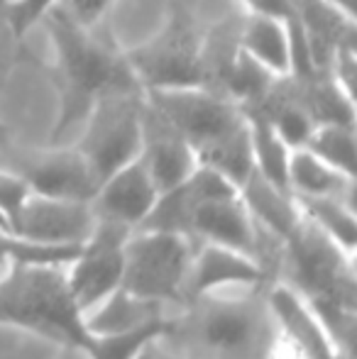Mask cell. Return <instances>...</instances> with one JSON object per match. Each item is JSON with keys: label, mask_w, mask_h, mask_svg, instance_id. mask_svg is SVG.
<instances>
[{"label": "cell", "mask_w": 357, "mask_h": 359, "mask_svg": "<svg viewBox=\"0 0 357 359\" xmlns=\"http://www.w3.org/2000/svg\"><path fill=\"white\" fill-rule=\"evenodd\" d=\"M267 301L276 327L299 347L306 359H355L335 347L325 327L316 320L314 313L289 286L274 281L267 291Z\"/></svg>", "instance_id": "16"}, {"label": "cell", "mask_w": 357, "mask_h": 359, "mask_svg": "<svg viewBox=\"0 0 357 359\" xmlns=\"http://www.w3.org/2000/svg\"><path fill=\"white\" fill-rule=\"evenodd\" d=\"M144 98L184 135L196 156L248 125L238 103L201 86L144 90Z\"/></svg>", "instance_id": "8"}, {"label": "cell", "mask_w": 357, "mask_h": 359, "mask_svg": "<svg viewBox=\"0 0 357 359\" xmlns=\"http://www.w3.org/2000/svg\"><path fill=\"white\" fill-rule=\"evenodd\" d=\"M276 281L306 303L343 355L355 357L357 271L353 255L301 215L296 230L284 240Z\"/></svg>", "instance_id": "2"}, {"label": "cell", "mask_w": 357, "mask_h": 359, "mask_svg": "<svg viewBox=\"0 0 357 359\" xmlns=\"http://www.w3.org/2000/svg\"><path fill=\"white\" fill-rule=\"evenodd\" d=\"M260 359H306V357L301 355L299 347H296L294 342H291L289 337L276 327L274 335H271V340H269V345H267V350L262 352V357Z\"/></svg>", "instance_id": "29"}, {"label": "cell", "mask_w": 357, "mask_h": 359, "mask_svg": "<svg viewBox=\"0 0 357 359\" xmlns=\"http://www.w3.org/2000/svg\"><path fill=\"white\" fill-rule=\"evenodd\" d=\"M289 191L296 198H318V196L355 198V179L335 171L309 149H291Z\"/></svg>", "instance_id": "21"}, {"label": "cell", "mask_w": 357, "mask_h": 359, "mask_svg": "<svg viewBox=\"0 0 357 359\" xmlns=\"http://www.w3.org/2000/svg\"><path fill=\"white\" fill-rule=\"evenodd\" d=\"M157 196V186L137 156L100 181L90 198V208L98 220H113L135 230L152 210Z\"/></svg>", "instance_id": "13"}, {"label": "cell", "mask_w": 357, "mask_h": 359, "mask_svg": "<svg viewBox=\"0 0 357 359\" xmlns=\"http://www.w3.org/2000/svg\"><path fill=\"white\" fill-rule=\"evenodd\" d=\"M42 22L54 47L57 120L52 144H62V140L83 123L98 95L115 88H140V83L125 62L123 49L100 39L95 27L79 25L59 5L44 15Z\"/></svg>", "instance_id": "3"}, {"label": "cell", "mask_w": 357, "mask_h": 359, "mask_svg": "<svg viewBox=\"0 0 357 359\" xmlns=\"http://www.w3.org/2000/svg\"><path fill=\"white\" fill-rule=\"evenodd\" d=\"M240 22H243V15L233 13L210 27H203V39H201L198 86L215 95H223V98H228L230 76H233L240 54H243Z\"/></svg>", "instance_id": "17"}, {"label": "cell", "mask_w": 357, "mask_h": 359, "mask_svg": "<svg viewBox=\"0 0 357 359\" xmlns=\"http://www.w3.org/2000/svg\"><path fill=\"white\" fill-rule=\"evenodd\" d=\"M95 225L88 201L29 194L13 225V235L39 245H83Z\"/></svg>", "instance_id": "11"}, {"label": "cell", "mask_w": 357, "mask_h": 359, "mask_svg": "<svg viewBox=\"0 0 357 359\" xmlns=\"http://www.w3.org/2000/svg\"><path fill=\"white\" fill-rule=\"evenodd\" d=\"M142 88L105 90L93 100L81 123V137L74 147L88 161L98 184L120 166L137 159L142 142Z\"/></svg>", "instance_id": "6"}, {"label": "cell", "mask_w": 357, "mask_h": 359, "mask_svg": "<svg viewBox=\"0 0 357 359\" xmlns=\"http://www.w3.org/2000/svg\"><path fill=\"white\" fill-rule=\"evenodd\" d=\"M5 5H8V0H3V8H5ZM0 13H3V10H0Z\"/></svg>", "instance_id": "34"}, {"label": "cell", "mask_w": 357, "mask_h": 359, "mask_svg": "<svg viewBox=\"0 0 357 359\" xmlns=\"http://www.w3.org/2000/svg\"><path fill=\"white\" fill-rule=\"evenodd\" d=\"M137 156L149 171L159 194L181 184L198 166L184 135L147 98L142 108V142Z\"/></svg>", "instance_id": "12"}, {"label": "cell", "mask_w": 357, "mask_h": 359, "mask_svg": "<svg viewBox=\"0 0 357 359\" xmlns=\"http://www.w3.org/2000/svg\"><path fill=\"white\" fill-rule=\"evenodd\" d=\"M29 194H32L29 186L25 184L15 171L0 169V215H3V220L10 232H13L15 220H18L20 210H22V205Z\"/></svg>", "instance_id": "27"}, {"label": "cell", "mask_w": 357, "mask_h": 359, "mask_svg": "<svg viewBox=\"0 0 357 359\" xmlns=\"http://www.w3.org/2000/svg\"><path fill=\"white\" fill-rule=\"evenodd\" d=\"M243 113H245L248 130H250L255 171L262 174L264 179L271 181L274 186L289 191V154H291V149L281 142L276 130L271 128V123L260 113V110L243 108Z\"/></svg>", "instance_id": "23"}, {"label": "cell", "mask_w": 357, "mask_h": 359, "mask_svg": "<svg viewBox=\"0 0 357 359\" xmlns=\"http://www.w3.org/2000/svg\"><path fill=\"white\" fill-rule=\"evenodd\" d=\"M191 237L196 242L228 247L250 259L257 257V225L240 194L203 201L191 220Z\"/></svg>", "instance_id": "15"}, {"label": "cell", "mask_w": 357, "mask_h": 359, "mask_svg": "<svg viewBox=\"0 0 357 359\" xmlns=\"http://www.w3.org/2000/svg\"><path fill=\"white\" fill-rule=\"evenodd\" d=\"M3 269H5V266H0V271H3Z\"/></svg>", "instance_id": "36"}, {"label": "cell", "mask_w": 357, "mask_h": 359, "mask_svg": "<svg viewBox=\"0 0 357 359\" xmlns=\"http://www.w3.org/2000/svg\"><path fill=\"white\" fill-rule=\"evenodd\" d=\"M203 27L189 8L174 5L154 37L123 49L125 62L142 90L198 86V54Z\"/></svg>", "instance_id": "7"}, {"label": "cell", "mask_w": 357, "mask_h": 359, "mask_svg": "<svg viewBox=\"0 0 357 359\" xmlns=\"http://www.w3.org/2000/svg\"><path fill=\"white\" fill-rule=\"evenodd\" d=\"M0 325L20 327L81 352H88L93 342L69 296L67 264L10 262L0 271Z\"/></svg>", "instance_id": "4"}, {"label": "cell", "mask_w": 357, "mask_h": 359, "mask_svg": "<svg viewBox=\"0 0 357 359\" xmlns=\"http://www.w3.org/2000/svg\"><path fill=\"white\" fill-rule=\"evenodd\" d=\"M0 10H3V0H0Z\"/></svg>", "instance_id": "35"}, {"label": "cell", "mask_w": 357, "mask_h": 359, "mask_svg": "<svg viewBox=\"0 0 357 359\" xmlns=\"http://www.w3.org/2000/svg\"><path fill=\"white\" fill-rule=\"evenodd\" d=\"M59 0H13L3 8V20L8 25L10 34L15 39H22L34 25L42 22V18L57 5Z\"/></svg>", "instance_id": "26"}, {"label": "cell", "mask_w": 357, "mask_h": 359, "mask_svg": "<svg viewBox=\"0 0 357 359\" xmlns=\"http://www.w3.org/2000/svg\"><path fill=\"white\" fill-rule=\"evenodd\" d=\"M164 325H167V318L135 330L118 332V335H93L86 355L88 359H137L154 337L162 335Z\"/></svg>", "instance_id": "25"}, {"label": "cell", "mask_w": 357, "mask_h": 359, "mask_svg": "<svg viewBox=\"0 0 357 359\" xmlns=\"http://www.w3.org/2000/svg\"><path fill=\"white\" fill-rule=\"evenodd\" d=\"M8 142H10V133H8V128L0 123V147H5Z\"/></svg>", "instance_id": "32"}, {"label": "cell", "mask_w": 357, "mask_h": 359, "mask_svg": "<svg viewBox=\"0 0 357 359\" xmlns=\"http://www.w3.org/2000/svg\"><path fill=\"white\" fill-rule=\"evenodd\" d=\"M301 149H309L321 161L333 166L335 171L355 179L357 176V140H355V125L343 123H325L316 125L311 133L309 142Z\"/></svg>", "instance_id": "24"}, {"label": "cell", "mask_w": 357, "mask_h": 359, "mask_svg": "<svg viewBox=\"0 0 357 359\" xmlns=\"http://www.w3.org/2000/svg\"><path fill=\"white\" fill-rule=\"evenodd\" d=\"M325 3H330L338 13H343L345 18L355 20V0H325Z\"/></svg>", "instance_id": "31"}, {"label": "cell", "mask_w": 357, "mask_h": 359, "mask_svg": "<svg viewBox=\"0 0 357 359\" xmlns=\"http://www.w3.org/2000/svg\"><path fill=\"white\" fill-rule=\"evenodd\" d=\"M167 316V308L159 303L144 301L125 288H115L105 301H100L93 311L83 316V325L90 335H118L162 320Z\"/></svg>", "instance_id": "20"}, {"label": "cell", "mask_w": 357, "mask_h": 359, "mask_svg": "<svg viewBox=\"0 0 357 359\" xmlns=\"http://www.w3.org/2000/svg\"><path fill=\"white\" fill-rule=\"evenodd\" d=\"M113 0H59V8L83 27H95L105 18Z\"/></svg>", "instance_id": "28"}, {"label": "cell", "mask_w": 357, "mask_h": 359, "mask_svg": "<svg viewBox=\"0 0 357 359\" xmlns=\"http://www.w3.org/2000/svg\"><path fill=\"white\" fill-rule=\"evenodd\" d=\"M267 291L269 286H248L243 293L191 298L167 316L159 340L186 359H260L276 330Z\"/></svg>", "instance_id": "1"}, {"label": "cell", "mask_w": 357, "mask_h": 359, "mask_svg": "<svg viewBox=\"0 0 357 359\" xmlns=\"http://www.w3.org/2000/svg\"><path fill=\"white\" fill-rule=\"evenodd\" d=\"M0 149L8 154V164L3 169L15 171L32 194L90 203L98 189L88 161L76 147L52 144L47 149H27V147L22 149L8 142Z\"/></svg>", "instance_id": "10"}, {"label": "cell", "mask_w": 357, "mask_h": 359, "mask_svg": "<svg viewBox=\"0 0 357 359\" xmlns=\"http://www.w3.org/2000/svg\"><path fill=\"white\" fill-rule=\"evenodd\" d=\"M248 288V286H271L262 266L250 257L220 245L198 242L194 262H191L189 276L184 286V303L198 298L210 291H225V288ZM181 303V306H184Z\"/></svg>", "instance_id": "14"}, {"label": "cell", "mask_w": 357, "mask_h": 359, "mask_svg": "<svg viewBox=\"0 0 357 359\" xmlns=\"http://www.w3.org/2000/svg\"><path fill=\"white\" fill-rule=\"evenodd\" d=\"M238 194L245 208L252 215V220L279 240H286L301 222V208L294 194L274 186L257 171L248 176V181L240 186Z\"/></svg>", "instance_id": "18"}, {"label": "cell", "mask_w": 357, "mask_h": 359, "mask_svg": "<svg viewBox=\"0 0 357 359\" xmlns=\"http://www.w3.org/2000/svg\"><path fill=\"white\" fill-rule=\"evenodd\" d=\"M240 47L274 76L291 74V39L279 18L248 10L240 22Z\"/></svg>", "instance_id": "19"}, {"label": "cell", "mask_w": 357, "mask_h": 359, "mask_svg": "<svg viewBox=\"0 0 357 359\" xmlns=\"http://www.w3.org/2000/svg\"><path fill=\"white\" fill-rule=\"evenodd\" d=\"M137 359H186V357L177 355V352H172V350H167V347L162 345V340H159V337H154V340L144 347L142 355H140Z\"/></svg>", "instance_id": "30"}, {"label": "cell", "mask_w": 357, "mask_h": 359, "mask_svg": "<svg viewBox=\"0 0 357 359\" xmlns=\"http://www.w3.org/2000/svg\"><path fill=\"white\" fill-rule=\"evenodd\" d=\"M296 198V196H294ZM301 215L314 222L323 235H328L340 250L357 255V215L355 198L318 196V198H296Z\"/></svg>", "instance_id": "22"}, {"label": "cell", "mask_w": 357, "mask_h": 359, "mask_svg": "<svg viewBox=\"0 0 357 359\" xmlns=\"http://www.w3.org/2000/svg\"><path fill=\"white\" fill-rule=\"evenodd\" d=\"M130 227L113 220H98L81 245L79 255L67 264V286L81 318L100 301L120 288L123 279V255Z\"/></svg>", "instance_id": "9"}, {"label": "cell", "mask_w": 357, "mask_h": 359, "mask_svg": "<svg viewBox=\"0 0 357 359\" xmlns=\"http://www.w3.org/2000/svg\"><path fill=\"white\" fill-rule=\"evenodd\" d=\"M196 247L194 237L137 227L125 242L120 288L164 308H179Z\"/></svg>", "instance_id": "5"}, {"label": "cell", "mask_w": 357, "mask_h": 359, "mask_svg": "<svg viewBox=\"0 0 357 359\" xmlns=\"http://www.w3.org/2000/svg\"><path fill=\"white\" fill-rule=\"evenodd\" d=\"M0 230H5V232H10V230H8V225H5V220H3V215H0Z\"/></svg>", "instance_id": "33"}]
</instances>
